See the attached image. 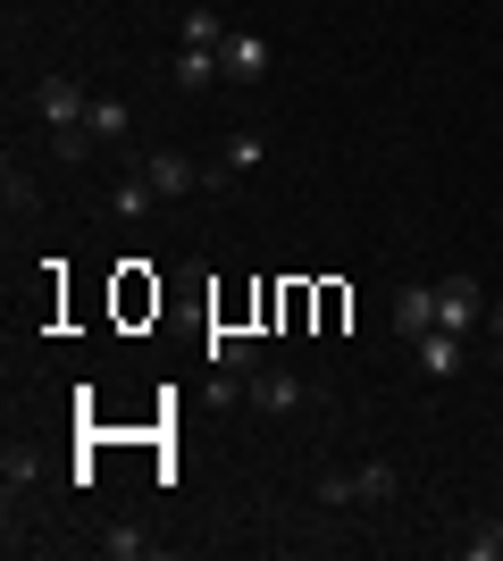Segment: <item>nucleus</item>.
<instances>
[{
  "mask_svg": "<svg viewBox=\"0 0 503 561\" xmlns=\"http://www.w3.org/2000/svg\"><path fill=\"white\" fill-rule=\"evenodd\" d=\"M395 486H403L395 461H361V469H344V478H319V503H335V512H344V503H386Z\"/></svg>",
  "mask_w": 503,
  "mask_h": 561,
  "instance_id": "1",
  "label": "nucleus"
},
{
  "mask_svg": "<svg viewBox=\"0 0 503 561\" xmlns=\"http://www.w3.org/2000/svg\"><path fill=\"white\" fill-rule=\"evenodd\" d=\"M479 319H487L479 277H445V285H436V328H445V335H470Z\"/></svg>",
  "mask_w": 503,
  "mask_h": 561,
  "instance_id": "2",
  "label": "nucleus"
},
{
  "mask_svg": "<svg viewBox=\"0 0 503 561\" xmlns=\"http://www.w3.org/2000/svg\"><path fill=\"white\" fill-rule=\"evenodd\" d=\"M34 110H43V126L59 135V126H84V117H93V101H84V84H76V76H43V84H34Z\"/></svg>",
  "mask_w": 503,
  "mask_h": 561,
  "instance_id": "3",
  "label": "nucleus"
},
{
  "mask_svg": "<svg viewBox=\"0 0 503 561\" xmlns=\"http://www.w3.org/2000/svg\"><path fill=\"white\" fill-rule=\"evenodd\" d=\"M168 84H176V93H210V84H227V76H218V43H176Z\"/></svg>",
  "mask_w": 503,
  "mask_h": 561,
  "instance_id": "4",
  "label": "nucleus"
},
{
  "mask_svg": "<svg viewBox=\"0 0 503 561\" xmlns=\"http://www.w3.org/2000/svg\"><path fill=\"white\" fill-rule=\"evenodd\" d=\"M144 176H151V193H160V202H176V193H193V185H210V168L185 160V151H151Z\"/></svg>",
  "mask_w": 503,
  "mask_h": 561,
  "instance_id": "5",
  "label": "nucleus"
},
{
  "mask_svg": "<svg viewBox=\"0 0 503 561\" xmlns=\"http://www.w3.org/2000/svg\"><path fill=\"white\" fill-rule=\"evenodd\" d=\"M218 76H227V84H261L268 76V43L261 34H227V43H218Z\"/></svg>",
  "mask_w": 503,
  "mask_h": 561,
  "instance_id": "6",
  "label": "nucleus"
},
{
  "mask_svg": "<svg viewBox=\"0 0 503 561\" xmlns=\"http://www.w3.org/2000/svg\"><path fill=\"white\" fill-rule=\"evenodd\" d=\"M243 402H252V411H268V420H286V411H302V402H311V386H302V377H252V386H243Z\"/></svg>",
  "mask_w": 503,
  "mask_h": 561,
  "instance_id": "7",
  "label": "nucleus"
},
{
  "mask_svg": "<svg viewBox=\"0 0 503 561\" xmlns=\"http://www.w3.org/2000/svg\"><path fill=\"white\" fill-rule=\"evenodd\" d=\"M411 352H420V377H461V335H445V328H428V335H411Z\"/></svg>",
  "mask_w": 503,
  "mask_h": 561,
  "instance_id": "8",
  "label": "nucleus"
},
{
  "mask_svg": "<svg viewBox=\"0 0 503 561\" xmlns=\"http://www.w3.org/2000/svg\"><path fill=\"white\" fill-rule=\"evenodd\" d=\"M261 160H268V142L252 135V126H243V135H227V151H218V160H210V185H218V176H252V168H261Z\"/></svg>",
  "mask_w": 503,
  "mask_h": 561,
  "instance_id": "9",
  "label": "nucleus"
},
{
  "mask_svg": "<svg viewBox=\"0 0 503 561\" xmlns=\"http://www.w3.org/2000/svg\"><path fill=\"white\" fill-rule=\"evenodd\" d=\"M436 328V285H403L395 294V335H428Z\"/></svg>",
  "mask_w": 503,
  "mask_h": 561,
  "instance_id": "10",
  "label": "nucleus"
},
{
  "mask_svg": "<svg viewBox=\"0 0 503 561\" xmlns=\"http://www.w3.org/2000/svg\"><path fill=\"white\" fill-rule=\"evenodd\" d=\"M151 202H160V193H151V176H144V168H135V176H118V185H110V210H118V218H144Z\"/></svg>",
  "mask_w": 503,
  "mask_h": 561,
  "instance_id": "11",
  "label": "nucleus"
},
{
  "mask_svg": "<svg viewBox=\"0 0 503 561\" xmlns=\"http://www.w3.org/2000/svg\"><path fill=\"white\" fill-rule=\"evenodd\" d=\"M210 369H236V377H252V335L218 328V335H210Z\"/></svg>",
  "mask_w": 503,
  "mask_h": 561,
  "instance_id": "12",
  "label": "nucleus"
},
{
  "mask_svg": "<svg viewBox=\"0 0 503 561\" xmlns=\"http://www.w3.org/2000/svg\"><path fill=\"white\" fill-rule=\"evenodd\" d=\"M84 126H93V142H126V135H135V110H126V101H93Z\"/></svg>",
  "mask_w": 503,
  "mask_h": 561,
  "instance_id": "13",
  "label": "nucleus"
},
{
  "mask_svg": "<svg viewBox=\"0 0 503 561\" xmlns=\"http://www.w3.org/2000/svg\"><path fill=\"white\" fill-rule=\"evenodd\" d=\"M101 553H110V561H144V553H151V537L135 528V519H118V528H101Z\"/></svg>",
  "mask_w": 503,
  "mask_h": 561,
  "instance_id": "14",
  "label": "nucleus"
},
{
  "mask_svg": "<svg viewBox=\"0 0 503 561\" xmlns=\"http://www.w3.org/2000/svg\"><path fill=\"white\" fill-rule=\"evenodd\" d=\"M0 202H9V210H43V193H34V168H0Z\"/></svg>",
  "mask_w": 503,
  "mask_h": 561,
  "instance_id": "15",
  "label": "nucleus"
},
{
  "mask_svg": "<svg viewBox=\"0 0 503 561\" xmlns=\"http://www.w3.org/2000/svg\"><path fill=\"white\" fill-rule=\"evenodd\" d=\"M50 151H59V160H84V151H93V126H59V135H50Z\"/></svg>",
  "mask_w": 503,
  "mask_h": 561,
  "instance_id": "16",
  "label": "nucleus"
},
{
  "mask_svg": "<svg viewBox=\"0 0 503 561\" xmlns=\"http://www.w3.org/2000/svg\"><path fill=\"white\" fill-rule=\"evenodd\" d=\"M185 43H227V25H218L210 9H193V18H185Z\"/></svg>",
  "mask_w": 503,
  "mask_h": 561,
  "instance_id": "17",
  "label": "nucleus"
},
{
  "mask_svg": "<svg viewBox=\"0 0 503 561\" xmlns=\"http://www.w3.org/2000/svg\"><path fill=\"white\" fill-rule=\"evenodd\" d=\"M34 469H43V461H34V453H9V503H18V494L34 486Z\"/></svg>",
  "mask_w": 503,
  "mask_h": 561,
  "instance_id": "18",
  "label": "nucleus"
},
{
  "mask_svg": "<svg viewBox=\"0 0 503 561\" xmlns=\"http://www.w3.org/2000/svg\"><path fill=\"white\" fill-rule=\"evenodd\" d=\"M461 553H470V561H503V537H495V528H479V537L461 545Z\"/></svg>",
  "mask_w": 503,
  "mask_h": 561,
  "instance_id": "19",
  "label": "nucleus"
},
{
  "mask_svg": "<svg viewBox=\"0 0 503 561\" xmlns=\"http://www.w3.org/2000/svg\"><path fill=\"white\" fill-rule=\"evenodd\" d=\"M487 344H495V352H503V302H495V310H487Z\"/></svg>",
  "mask_w": 503,
  "mask_h": 561,
  "instance_id": "20",
  "label": "nucleus"
},
{
  "mask_svg": "<svg viewBox=\"0 0 503 561\" xmlns=\"http://www.w3.org/2000/svg\"><path fill=\"white\" fill-rule=\"evenodd\" d=\"M495 537H503V519H495Z\"/></svg>",
  "mask_w": 503,
  "mask_h": 561,
  "instance_id": "21",
  "label": "nucleus"
}]
</instances>
